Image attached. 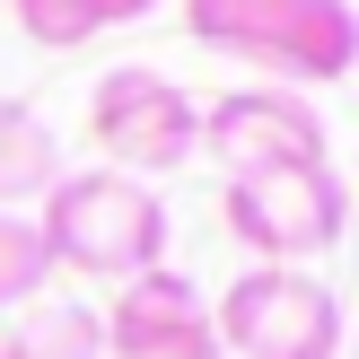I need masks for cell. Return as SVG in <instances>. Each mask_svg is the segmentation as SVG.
I'll return each instance as SVG.
<instances>
[{
	"instance_id": "1",
	"label": "cell",
	"mask_w": 359,
	"mask_h": 359,
	"mask_svg": "<svg viewBox=\"0 0 359 359\" xmlns=\"http://www.w3.org/2000/svg\"><path fill=\"white\" fill-rule=\"evenodd\" d=\"M35 228H44V255L53 272H79V280H140L167 263V202H158V184H140V175H114V167H70L62 184L35 202Z\"/></svg>"
},
{
	"instance_id": "2",
	"label": "cell",
	"mask_w": 359,
	"mask_h": 359,
	"mask_svg": "<svg viewBox=\"0 0 359 359\" xmlns=\"http://www.w3.org/2000/svg\"><path fill=\"white\" fill-rule=\"evenodd\" d=\"M184 35L202 53L272 70V88H298V97L359 70L351 0H184Z\"/></svg>"
},
{
	"instance_id": "3",
	"label": "cell",
	"mask_w": 359,
	"mask_h": 359,
	"mask_svg": "<svg viewBox=\"0 0 359 359\" xmlns=\"http://www.w3.org/2000/svg\"><path fill=\"white\" fill-rule=\"evenodd\" d=\"M210 333L228 359H342L351 351L342 298L290 263H245L210 307Z\"/></svg>"
},
{
	"instance_id": "4",
	"label": "cell",
	"mask_w": 359,
	"mask_h": 359,
	"mask_svg": "<svg viewBox=\"0 0 359 359\" xmlns=\"http://www.w3.org/2000/svg\"><path fill=\"white\" fill-rule=\"evenodd\" d=\"M219 219L255 263H290L307 272L316 255H333L351 228V184L333 175V158L316 167H263V175H228L219 184Z\"/></svg>"
},
{
	"instance_id": "5",
	"label": "cell",
	"mask_w": 359,
	"mask_h": 359,
	"mask_svg": "<svg viewBox=\"0 0 359 359\" xmlns=\"http://www.w3.org/2000/svg\"><path fill=\"white\" fill-rule=\"evenodd\" d=\"M88 140L105 149L114 175H140V184H149V175H175L184 158H202V105H193L167 70L123 62V70H105L97 97H88Z\"/></svg>"
},
{
	"instance_id": "6",
	"label": "cell",
	"mask_w": 359,
	"mask_h": 359,
	"mask_svg": "<svg viewBox=\"0 0 359 359\" xmlns=\"http://www.w3.org/2000/svg\"><path fill=\"white\" fill-rule=\"evenodd\" d=\"M202 158H219L228 175H263V167H316L325 158V114L298 88H228L202 105Z\"/></svg>"
},
{
	"instance_id": "7",
	"label": "cell",
	"mask_w": 359,
	"mask_h": 359,
	"mask_svg": "<svg viewBox=\"0 0 359 359\" xmlns=\"http://www.w3.org/2000/svg\"><path fill=\"white\" fill-rule=\"evenodd\" d=\"M193 351H219V333H210V298L184 272L158 263V272L114 290V307H105V359H193Z\"/></svg>"
},
{
	"instance_id": "8",
	"label": "cell",
	"mask_w": 359,
	"mask_h": 359,
	"mask_svg": "<svg viewBox=\"0 0 359 359\" xmlns=\"http://www.w3.org/2000/svg\"><path fill=\"white\" fill-rule=\"evenodd\" d=\"M62 175H70L62 167V132L27 97H0V210H35Z\"/></svg>"
},
{
	"instance_id": "9",
	"label": "cell",
	"mask_w": 359,
	"mask_h": 359,
	"mask_svg": "<svg viewBox=\"0 0 359 359\" xmlns=\"http://www.w3.org/2000/svg\"><path fill=\"white\" fill-rule=\"evenodd\" d=\"M0 359H105V316L79 298H35L18 333H0Z\"/></svg>"
},
{
	"instance_id": "10",
	"label": "cell",
	"mask_w": 359,
	"mask_h": 359,
	"mask_svg": "<svg viewBox=\"0 0 359 359\" xmlns=\"http://www.w3.org/2000/svg\"><path fill=\"white\" fill-rule=\"evenodd\" d=\"M44 290H53V255H44V228H35V210H0V307L27 316Z\"/></svg>"
},
{
	"instance_id": "11",
	"label": "cell",
	"mask_w": 359,
	"mask_h": 359,
	"mask_svg": "<svg viewBox=\"0 0 359 359\" xmlns=\"http://www.w3.org/2000/svg\"><path fill=\"white\" fill-rule=\"evenodd\" d=\"M0 9L18 18V35H27L35 53H79V44H97V9L88 0H0Z\"/></svg>"
},
{
	"instance_id": "12",
	"label": "cell",
	"mask_w": 359,
	"mask_h": 359,
	"mask_svg": "<svg viewBox=\"0 0 359 359\" xmlns=\"http://www.w3.org/2000/svg\"><path fill=\"white\" fill-rule=\"evenodd\" d=\"M88 9H97V27H140L158 0H88Z\"/></svg>"
},
{
	"instance_id": "13",
	"label": "cell",
	"mask_w": 359,
	"mask_h": 359,
	"mask_svg": "<svg viewBox=\"0 0 359 359\" xmlns=\"http://www.w3.org/2000/svg\"><path fill=\"white\" fill-rule=\"evenodd\" d=\"M193 359H228V351H193Z\"/></svg>"
},
{
	"instance_id": "14",
	"label": "cell",
	"mask_w": 359,
	"mask_h": 359,
	"mask_svg": "<svg viewBox=\"0 0 359 359\" xmlns=\"http://www.w3.org/2000/svg\"><path fill=\"white\" fill-rule=\"evenodd\" d=\"M351 359H359V333H351Z\"/></svg>"
}]
</instances>
